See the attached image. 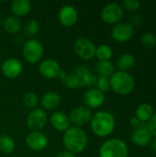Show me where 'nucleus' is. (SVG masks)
<instances>
[{
    "instance_id": "obj_26",
    "label": "nucleus",
    "mask_w": 156,
    "mask_h": 157,
    "mask_svg": "<svg viewBox=\"0 0 156 157\" xmlns=\"http://www.w3.org/2000/svg\"><path fill=\"white\" fill-rule=\"evenodd\" d=\"M112 55H113V51L109 45L101 44L98 47H97L96 56L97 57L98 61H109Z\"/></svg>"
},
{
    "instance_id": "obj_8",
    "label": "nucleus",
    "mask_w": 156,
    "mask_h": 157,
    "mask_svg": "<svg viewBox=\"0 0 156 157\" xmlns=\"http://www.w3.org/2000/svg\"><path fill=\"white\" fill-rule=\"evenodd\" d=\"M101 19L109 25H116L120 23L123 17V9L120 5L117 3H110L103 7L100 13Z\"/></svg>"
},
{
    "instance_id": "obj_20",
    "label": "nucleus",
    "mask_w": 156,
    "mask_h": 157,
    "mask_svg": "<svg viewBox=\"0 0 156 157\" xmlns=\"http://www.w3.org/2000/svg\"><path fill=\"white\" fill-rule=\"evenodd\" d=\"M13 16L17 17H24L29 14L31 9V3L29 0H15L10 6Z\"/></svg>"
},
{
    "instance_id": "obj_38",
    "label": "nucleus",
    "mask_w": 156,
    "mask_h": 157,
    "mask_svg": "<svg viewBox=\"0 0 156 157\" xmlns=\"http://www.w3.org/2000/svg\"><path fill=\"white\" fill-rule=\"evenodd\" d=\"M2 24V21H1V18H0V25Z\"/></svg>"
},
{
    "instance_id": "obj_32",
    "label": "nucleus",
    "mask_w": 156,
    "mask_h": 157,
    "mask_svg": "<svg viewBox=\"0 0 156 157\" xmlns=\"http://www.w3.org/2000/svg\"><path fill=\"white\" fill-rule=\"evenodd\" d=\"M123 6L129 11H136L140 8L141 3L138 0H125L123 1Z\"/></svg>"
},
{
    "instance_id": "obj_11",
    "label": "nucleus",
    "mask_w": 156,
    "mask_h": 157,
    "mask_svg": "<svg viewBox=\"0 0 156 157\" xmlns=\"http://www.w3.org/2000/svg\"><path fill=\"white\" fill-rule=\"evenodd\" d=\"M78 19V12L72 5H64L58 13V20L61 25L66 28L73 27Z\"/></svg>"
},
{
    "instance_id": "obj_33",
    "label": "nucleus",
    "mask_w": 156,
    "mask_h": 157,
    "mask_svg": "<svg viewBox=\"0 0 156 157\" xmlns=\"http://www.w3.org/2000/svg\"><path fill=\"white\" fill-rule=\"evenodd\" d=\"M148 129L153 136L156 137V113H154L150 121H148Z\"/></svg>"
},
{
    "instance_id": "obj_10",
    "label": "nucleus",
    "mask_w": 156,
    "mask_h": 157,
    "mask_svg": "<svg viewBox=\"0 0 156 157\" xmlns=\"http://www.w3.org/2000/svg\"><path fill=\"white\" fill-rule=\"evenodd\" d=\"M105 94L97 88L87 89L83 96V102L85 107L89 109H96L100 108L105 102Z\"/></svg>"
},
{
    "instance_id": "obj_4",
    "label": "nucleus",
    "mask_w": 156,
    "mask_h": 157,
    "mask_svg": "<svg viewBox=\"0 0 156 157\" xmlns=\"http://www.w3.org/2000/svg\"><path fill=\"white\" fill-rule=\"evenodd\" d=\"M129 149L124 141L112 138L104 142L98 151L99 157H128Z\"/></svg>"
},
{
    "instance_id": "obj_6",
    "label": "nucleus",
    "mask_w": 156,
    "mask_h": 157,
    "mask_svg": "<svg viewBox=\"0 0 156 157\" xmlns=\"http://www.w3.org/2000/svg\"><path fill=\"white\" fill-rule=\"evenodd\" d=\"M74 50L79 58L85 61L92 60L96 56L95 43L86 37H79L74 42Z\"/></svg>"
},
{
    "instance_id": "obj_29",
    "label": "nucleus",
    "mask_w": 156,
    "mask_h": 157,
    "mask_svg": "<svg viewBox=\"0 0 156 157\" xmlns=\"http://www.w3.org/2000/svg\"><path fill=\"white\" fill-rule=\"evenodd\" d=\"M142 44L146 48H153L156 45V36L153 33L147 32L142 35Z\"/></svg>"
},
{
    "instance_id": "obj_37",
    "label": "nucleus",
    "mask_w": 156,
    "mask_h": 157,
    "mask_svg": "<svg viewBox=\"0 0 156 157\" xmlns=\"http://www.w3.org/2000/svg\"><path fill=\"white\" fill-rule=\"evenodd\" d=\"M152 150L156 155V138L154 140H153V142H152Z\"/></svg>"
},
{
    "instance_id": "obj_36",
    "label": "nucleus",
    "mask_w": 156,
    "mask_h": 157,
    "mask_svg": "<svg viewBox=\"0 0 156 157\" xmlns=\"http://www.w3.org/2000/svg\"><path fill=\"white\" fill-rule=\"evenodd\" d=\"M56 157H75V155H74V154H72V153H70V152L64 150V151L60 152V153L56 155Z\"/></svg>"
},
{
    "instance_id": "obj_13",
    "label": "nucleus",
    "mask_w": 156,
    "mask_h": 157,
    "mask_svg": "<svg viewBox=\"0 0 156 157\" xmlns=\"http://www.w3.org/2000/svg\"><path fill=\"white\" fill-rule=\"evenodd\" d=\"M77 80L79 87H92L96 85L97 77L95 75L84 65L77 66L73 73Z\"/></svg>"
},
{
    "instance_id": "obj_39",
    "label": "nucleus",
    "mask_w": 156,
    "mask_h": 157,
    "mask_svg": "<svg viewBox=\"0 0 156 157\" xmlns=\"http://www.w3.org/2000/svg\"><path fill=\"white\" fill-rule=\"evenodd\" d=\"M0 56H1V47H0Z\"/></svg>"
},
{
    "instance_id": "obj_12",
    "label": "nucleus",
    "mask_w": 156,
    "mask_h": 157,
    "mask_svg": "<svg viewBox=\"0 0 156 157\" xmlns=\"http://www.w3.org/2000/svg\"><path fill=\"white\" fill-rule=\"evenodd\" d=\"M134 34L133 27L130 23L120 22L111 29V37L118 42H126L130 40Z\"/></svg>"
},
{
    "instance_id": "obj_19",
    "label": "nucleus",
    "mask_w": 156,
    "mask_h": 157,
    "mask_svg": "<svg viewBox=\"0 0 156 157\" xmlns=\"http://www.w3.org/2000/svg\"><path fill=\"white\" fill-rule=\"evenodd\" d=\"M61 96L56 92L51 91L45 93L42 96L40 99V105L44 110H53L61 105Z\"/></svg>"
},
{
    "instance_id": "obj_31",
    "label": "nucleus",
    "mask_w": 156,
    "mask_h": 157,
    "mask_svg": "<svg viewBox=\"0 0 156 157\" xmlns=\"http://www.w3.org/2000/svg\"><path fill=\"white\" fill-rule=\"evenodd\" d=\"M63 83L69 89L79 88V85L77 83V80H76V78H75V76H74V75L73 73L72 74H67L66 77L63 80Z\"/></svg>"
},
{
    "instance_id": "obj_24",
    "label": "nucleus",
    "mask_w": 156,
    "mask_h": 157,
    "mask_svg": "<svg viewBox=\"0 0 156 157\" xmlns=\"http://www.w3.org/2000/svg\"><path fill=\"white\" fill-rule=\"evenodd\" d=\"M96 70L99 76L108 78L115 73L114 65L110 61H98L96 63Z\"/></svg>"
},
{
    "instance_id": "obj_34",
    "label": "nucleus",
    "mask_w": 156,
    "mask_h": 157,
    "mask_svg": "<svg viewBox=\"0 0 156 157\" xmlns=\"http://www.w3.org/2000/svg\"><path fill=\"white\" fill-rule=\"evenodd\" d=\"M143 16L141 14H133L131 15V18H130V24L133 27V26H139L142 24L143 22Z\"/></svg>"
},
{
    "instance_id": "obj_23",
    "label": "nucleus",
    "mask_w": 156,
    "mask_h": 157,
    "mask_svg": "<svg viewBox=\"0 0 156 157\" xmlns=\"http://www.w3.org/2000/svg\"><path fill=\"white\" fill-rule=\"evenodd\" d=\"M135 63H136V59L131 53L121 54L117 61V65L120 71H123V72H127L128 70L132 69L135 66Z\"/></svg>"
},
{
    "instance_id": "obj_35",
    "label": "nucleus",
    "mask_w": 156,
    "mask_h": 157,
    "mask_svg": "<svg viewBox=\"0 0 156 157\" xmlns=\"http://www.w3.org/2000/svg\"><path fill=\"white\" fill-rule=\"evenodd\" d=\"M130 123H131V125L132 126V127H135V128H138L140 125H141V121L134 116V117H132V118H131V120H130Z\"/></svg>"
},
{
    "instance_id": "obj_25",
    "label": "nucleus",
    "mask_w": 156,
    "mask_h": 157,
    "mask_svg": "<svg viewBox=\"0 0 156 157\" xmlns=\"http://www.w3.org/2000/svg\"><path fill=\"white\" fill-rule=\"evenodd\" d=\"M16 143L12 137L7 134L0 135V152L4 155H10L15 151Z\"/></svg>"
},
{
    "instance_id": "obj_7",
    "label": "nucleus",
    "mask_w": 156,
    "mask_h": 157,
    "mask_svg": "<svg viewBox=\"0 0 156 157\" xmlns=\"http://www.w3.org/2000/svg\"><path fill=\"white\" fill-rule=\"evenodd\" d=\"M48 122L47 113L43 109L36 108L32 109L27 117V125L31 132H40Z\"/></svg>"
},
{
    "instance_id": "obj_16",
    "label": "nucleus",
    "mask_w": 156,
    "mask_h": 157,
    "mask_svg": "<svg viewBox=\"0 0 156 157\" xmlns=\"http://www.w3.org/2000/svg\"><path fill=\"white\" fill-rule=\"evenodd\" d=\"M152 140L153 135L148 129V125L143 122L134 130L131 135V142L139 147H145L149 145L152 143Z\"/></svg>"
},
{
    "instance_id": "obj_5",
    "label": "nucleus",
    "mask_w": 156,
    "mask_h": 157,
    "mask_svg": "<svg viewBox=\"0 0 156 157\" xmlns=\"http://www.w3.org/2000/svg\"><path fill=\"white\" fill-rule=\"evenodd\" d=\"M44 53L42 43L36 39H29L24 42L22 47V55L25 61L29 63L35 64L40 62Z\"/></svg>"
},
{
    "instance_id": "obj_3",
    "label": "nucleus",
    "mask_w": 156,
    "mask_h": 157,
    "mask_svg": "<svg viewBox=\"0 0 156 157\" xmlns=\"http://www.w3.org/2000/svg\"><path fill=\"white\" fill-rule=\"evenodd\" d=\"M110 88L119 95H129L135 87L133 77L123 71H117L109 77Z\"/></svg>"
},
{
    "instance_id": "obj_28",
    "label": "nucleus",
    "mask_w": 156,
    "mask_h": 157,
    "mask_svg": "<svg viewBox=\"0 0 156 157\" xmlns=\"http://www.w3.org/2000/svg\"><path fill=\"white\" fill-rule=\"evenodd\" d=\"M39 103V99L38 97L35 93L33 92H28L24 95L23 97V104L29 108V109H36V107L38 106Z\"/></svg>"
},
{
    "instance_id": "obj_2",
    "label": "nucleus",
    "mask_w": 156,
    "mask_h": 157,
    "mask_svg": "<svg viewBox=\"0 0 156 157\" xmlns=\"http://www.w3.org/2000/svg\"><path fill=\"white\" fill-rule=\"evenodd\" d=\"M115 119L108 111L100 110L96 112L90 121L91 130L98 137H107L110 135L115 129Z\"/></svg>"
},
{
    "instance_id": "obj_15",
    "label": "nucleus",
    "mask_w": 156,
    "mask_h": 157,
    "mask_svg": "<svg viewBox=\"0 0 156 157\" xmlns=\"http://www.w3.org/2000/svg\"><path fill=\"white\" fill-rule=\"evenodd\" d=\"M62 68L58 62L53 59H44L39 65L40 74L47 79H54L59 77Z\"/></svg>"
},
{
    "instance_id": "obj_21",
    "label": "nucleus",
    "mask_w": 156,
    "mask_h": 157,
    "mask_svg": "<svg viewBox=\"0 0 156 157\" xmlns=\"http://www.w3.org/2000/svg\"><path fill=\"white\" fill-rule=\"evenodd\" d=\"M2 25L4 29L10 34L17 33L22 28V23L19 17H17L15 16H9L6 17L5 20L2 22Z\"/></svg>"
},
{
    "instance_id": "obj_14",
    "label": "nucleus",
    "mask_w": 156,
    "mask_h": 157,
    "mask_svg": "<svg viewBox=\"0 0 156 157\" xmlns=\"http://www.w3.org/2000/svg\"><path fill=\"white\" fill-rule=\"evenodd\" d=\"M49 144L48 137L41 132H31L26 137L27 146L35 152L44 150Z\"/></svg>"
},
{
    "instance_id": "obj_17",
    "label": "nucleus",
    "mask_w": 156,
    "mask_h": 157,
    "mask_svg": "<svg viewBox=\"0 0 156 157\" xmlns=\"http://www.w3.org/2000/svg\"><path fill=\"white\" fill-rule=\"evenodd\" d=\"M1 71L6 77L13 79L21 75L23 71V66L18 59L11 57L3 62L1 65Z\"/></svg>"
},
{
    "instance_id": "obj_22",
    "label": "nucleus",
    "mask_w": 156,
    "mask_h": 157,
    "mask_svg": "<svg viewBox=\"0 0 156 157\" xmlns=\"http://www.w3.org/2000/svg\"><path fill=\"white\" fill-rule=\"evenodd\" d=\"M154 115V108L149 103L141 104L135 111V117L143 123H145L150 121Z\"/></svg>"
},
{
    "instance_id": "obj_9",
    "label": "nucleus",
    "mask_w": 156,
    "mask_h": 157,
    "mask_svg": "<svg viewBox=\"0 0 156 157\" xmlns=\"http://www.w3.org/2000/svg\"><path fill=\"white\" fill-rule=\"evenodd\" d=\"M92 112L89 109L85 106H79L71 110L69 114L70 123L74 125V127L82 128L90 122L92 119Z\"/></svg>"
},
{
    "instance_id": "obj_1",
    "label": "nucleus",
    "mask_w": 156,
    "mask_h": 157,
    "mask_svg": "<svg viewBox=\"0 0 156 157\" xmlns=\"http://www.w3.org/2000/svg\"><path fill=\"white\" fill-rule=\"evenodd\" d=\"M88 139L86 132L82 128L70 127L64 132L63 136V144L66 151L76 155L80 154L86 148Z\"/></svg>"
},
{
    "instance_id": "obj_18",
    "label": "nucleus",
    "mask_w": 156,
    "mask_h": 157,
    "mask_svg": "<svg viewBox=\"0 0 156 157\" xmlns=\"http://www.w3.org/2000/svg\"><path fill=\"white\" fill-rule=\"evenodd\" d=\"M51 124L58 132H66L70 128L69 117L63 111H55L51 114L50 118Z\"/></svg>"
},
{
    "instance_id": "obj_30",
    "label": "nucleus",
    "mask_w": 156,
    "mask_h": 157,
    "mask_svg": "<svg viewBox=\"0 0 156 157\" xmlns=\"http://www.w3.org/2000/svg\"><path fill=\"white\" fill-rule=\"evenodd\" d=\"M96 88L101 91L102 93H106L110 89V83H109V78L108 77H103V76H98L96 81Z\"/></svg>"
},
{
    "instance_id": "obj_27",
    "label": "nucleus",
    "mask_w": 156,
    "mask_h": 157,
    "mask_svg": "<svg viewBox=\"0 0 156 157\" xmlns=\"http://www.w3.org/2000/svg\"><path fill=\"white\" fill-rule=\"evenodd\" d=\"M39 31L40 26L36 19H29L24 25V34L29 39H33V37L36 36L39 33Z\"/></svg>"
}]
</instances>
